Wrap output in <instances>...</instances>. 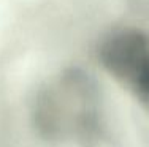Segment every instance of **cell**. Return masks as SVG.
Returning <instances> with one entry per match:
<instances>
[{"instance_id": "obj_1", "label": "cell", "mask_w": 149, "mask_h": 147, "mask_svg": "<svg viewBox=\"0 0 149 147\" xmlns=\"http://www.w3.org/2000/svg\"><path fill=\"white\" fill-rule=\"evenodd\" d=\"M30 117L38 135L56 144L95 147L106 133L100 87L79 68L63 70L41 84Z\"/></svg>"}, {"instance_id": "obj_2", "label": "cell", "mask_w": 149, "mask_h": 147, "mask_svg": "<svg viewBox=\"0 0 149 147\" xmlns=\"http://www.w3.org/2000/svg\"><path fill=\"white\" fill-rule=\"evenodd\" d=\"M97 57L105 71L149 112V35L136 29L113 30L102 38Z\"/></svg>"}]
</instances>
